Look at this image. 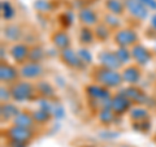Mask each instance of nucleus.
Wrapping results in <instances>:
<instances>
[{
    "label": "nucleus",
    "mask_w": 156,
    "mask_h": 147,
    "mask_svg": "<svg viewBox=\"0 0 156 147\" xmlns=\"http://www.w3.org/2000/svg\"><path fill=\"white\" fill-rule=\"evenodd\" d=\"M91 78L95 83L104 86L107 89H116L124 82L121 73L101 65L94 68V70L91 73Z\"/></svg>",
    "instance_id": "f257e3e1"
},
{
    "label": "nucleus",
    "mask_w": 156,
    "mask_h": 147,
    "mask_svg": "<svg viewBox=\"0 0 156 147\" xmlns=\"http://www.w3.org/2000/svg\"><path fill=\"white\" fill-rule=\"evenodd\" d=\"M35 86H33L27 81H18L12 83L11 86V94L12 99L16 102H26L30 100L35 95Z\"/></svg>",
    "instance_id": "f03ea898"
},
{
    "label": "nucleus",
    "mask_w": 156,
    "mask_h": 147,
    "mask_svg": "<svg viewBox=\"0 0 156 147\" xmlns=\"http://www.w3.org/2000/svg\"><path fill=\"white\" fill-rule=\"evenodd\" d=\"M7 138L11 143H23L27 145L33 139V131L30 129H25L17 125H12L5 130Z\"/></svg>",
    "instance_id": "7ed1b4c3"
},
{
    "label": "nucleus",
    "mask_w": 156,
    "mask_h": 147,
    "mask_svg": "<svg viewBox=\"0 0 156 147\" xmlns=\"http://www.w3.org/2000/svg\"><path fill=\"white\" fill-rule=\"evenodd\" d=\"M115 43L119 47H133L138 43V34L133 29H119L113 37Z\"/></svg>",
    "instance_id": "20e7f679"
},
{
    "label": "nucleus",
    "mask_w": 156,
    "mask_h": 147,
    "mask_svg": "<svg viewBox=\"0 0 156 147\" xmlns=\"http://www.w3.org/2000/svg\"><path fill=\"white\" fill-rule=\"evenodd\" d=\"M58 56H60V60L62 61V64L66 65L68 68H70V69L82 70V69H85V66H86V64L81 60L80 56H78V53L76 51H73L70 47L62 50Z\"/></svg>",
    "instance_id": "39448f33"
},
{
    "label": "nucleus",
    "mask_w": 156,
    "mask_h": 147,
    "mask_svg": "<svg viewBox=\"0 0 156 147\" xmlns=\"http://www.w3.org/2000/svg\"><path fill=\"white\" fill-rule=\"evenodd\" d=\"M131 103L128 96H126L124 92H119V94H115L111 98V109L115 112L116 116H121L124 115L125 112H128L131 107Z\"/></svg>",
    "instance_id": "423d86ee"
},
{
    "label": "nucleus",
    "mask_w": 156,
    "mask_h": 147,
    "mask_svg": "<svg viewBox=\"0 0 156 147\" xmlns=\"http://www.w3.org/2000/svg\"><path fill=\"white\" fill-rule=\"evenodd\" d=\"M130 52L131 59L136 63V65H147L152 60V52L140 43H136L133 47H130Z\"/></svg>",
    "instance_id": "0eeeda50"
},
{
    "label": "nucleus",
    "mask_w": 156,
    "mask_h": 147,
    "mask_svg": "<svg viewBox=\"0 0 156 147\" xmlns=\"http://www.w3.org/2000/svg\"><path fill=\"white\" fill-rule=\"evenodd\" d=\"M124 3H125V9L134 18L142 21V20H146L148 17V9L139 0H124Z\"/></svg>",
    "instance_id": "6e6552de"
},
{
    "label": "nucleus",
    "mask_w": 156,
    "mask_h": 147,
    "mask_svg": "<svg viewBox=\"0 0 156 147\" xmlns=\"http://www.w3.org/2000/svg\"><path fill=\"white\" fill-rule=\"evenodd\" d=\"M20 74H21V77L26 78V80H38L43 74V66L41 65V63L27 61L21 65Z\"/></svg>",
    "instance_id": "1a4fd4ad"
},
{
    "label": "nucleus",
    "mask_w": 156,
    "mask_h": 147,
    "mask_svg": "<svg viewBox=\"0 0 156 147\" xmlns=\"http://www.w3.org/2000/svg\"><path fill=\"white\" fill-rule=\"evenodd\" d=\"M85 92L89 100H104L111 98V92L109 89L98 85V83H92V85H89L85 87Z\"/></svg>",
    "instance_id": "9d476101"
},
{
    "label": "nucleus",
    "mask_w": 156,
    "mask_h": 147,
    "mask_svg": "<svg viewBox=\"0 0 156 147\" xmlns=\"http://www.w3.org/2000/svg\"><path fill=\"white\" fill-rule=\"evenodd\" d=\"M98 61L101 66H105V68H109V69H115L117 70L119 68H121V61L119 60L116 52H112V51H101L98 53Z\"/></svg>",
    "instance_id": "9b49d317"
},
{
    "label": "nucleus",
    "mask_w": 156,
    "mask_h": 147,
    "mask_svg": "<svg viewBox=\"0 0 156 147\" xmlns=\"http://www.w3.org/2000/svg\"><path fill=\"white\" fill-rule=\"evenodd\" d=\"M29 53H30V48L23 43H16L11 48V56L17 64L22 65L25 64L26 60H29Z\"/></svg>",
    "instance_id": "f8f14e48"
},
{
    "label": "nucleus",
    "mask_w": 156,
    "mask_h": 147,
    "mask_svg": "<svg viewBox=\"0 0 156 147\" xmlns=\"http://www.w3.org/2000/svg\"><path fill=\"white\" fill-rule=\"evenodd\" d=\"M122 92L128 96V99L133 104H143L147 100V94L142 89L136 87L135 85H129V87H126Z\"/></svg>",
    "instance_id": "ddd939ff"
},
{
    "label": "nucleus",
    "mask_w": 156,
    "mask_h": 147,
    "mask_svg": "<svg viewBox=\"0 0 156 147\" xmlns=\"http://www.w3.org/2000/svg\"><path fill=\"white\" fill-rule=\"evenodd\" d=\"M20 72L13 65H9L7 63H2L0 65V80L3 83H14L17 81Z\"/></svg>",
    "instance_id": "4468645a"
},
{
    "label": "nucleus",
    "mask_w": 156,
    "mask_h": 147,
    "mask_svg": "<svg viewBox=\"0 0 156 147\" xmlns=\"http://www.w3.org/2000/svg\"><path fill=\"white\" fill-rule=\"evenodd\" d=\"M121 76H122L124 82L129 83V85H135L142 77V72H140L139 65H129L121 72Z\"/></svg>",
    "instance_id": "2eb2a0df"
},
{
    "label": "nucleus",
    "mask_w": 156,
    "mask_h": 147,
    "mask_svg": "<svg viewBox=\"0 0 156 147\" xmlns=\"http://www.w3.org/2000/svg\"><path fill=\"white\" fill-rule=\"evenodd\" d=\"M78 18H80V22L83 26H94L98 23V21H99L96 12L92 8H89V7L80 9V12H78Z\"/></svg>",
    "instance_id": "dca6fc26"
},
{
    "label": "nucleus",
    "mask_w": 156,
    "mask_h": 147,
    "mask_svg": "<svg viewBox=\"0 0 156 147\" xmlns=\"http://www.w3.org/2000/svg\"><path fill=\"white\" fill-rule=\"evenodd\" d=\"M51 42L57 50H65L70 47V37L64 30H57L51 35Z\"/></svg>",
    "instance_id": "f3484780"
},
{
    "label": "nucleus",
    "mask_w": 156,
    "mask_h": 147,
    "mask_svg": "<svg viewBox=\"0 0 156 147\" xmlns=\"http://www.w3.org/2000/svg\"><path fill=\"white\" fill-rule=\"evenodd\" d=\"M12 122H13V125L21 126V128H25V129H30V130L34 128V125L37 124L33 117V113H29V112H20L12 120Z\"/></svg>",
    "instance_id": "a211bd4d"
},
{
    "label": "nucleus",
    "mask_w": 156,
    "mask_h": 147,
    "mask_svg": "<svg viewBox=\"0 0 156 147\" xmlns=\"http://www.w3.org/2000/svg\"><path fill=\"white\" fill-rule=\"evenodd\" d=\"M105 9L112 14L116 16H121L126 9H125V3L122 0H105L104 2Z\"/></svg>",
    "instance_id": "6ab92c4d"
},
{
    "label": "nucleus",
    "mask_w": 156,
    "mask_h": 147,
    "mask_svg": "<svg viewBox=\"0 0 156 147\" xmlns=\"http://www.w3.org/2000/svg\"><path fill=\"white\" fill-rule=\"evenodd\" d=\"M35 90L42 98H47V99H51V98L55 96V89L51 85L50 82L46 81H41L35 85Z\"/></svg>",
    "instance_id": "aec40b11"
},
{
    "label": "nucleus",
    "mask_w": 156,
    "mask_h": 147,
    "mask_svg": "<svg viewBox=\"0 0 156 147\" xmlns=\"http://www.w3.org/2000/svg\"><path fill=\"white\" fill-rule=\"evenodd\" d=\"M3 34L8 41H12V42H17L22 37L21 29H20L17 25H14V23H8V25L4 27Z\"/></svg>",
    "instance_id": "412c9836"
},
{
    "label": "nucleus",
    "mask_w": 156,
    "mask_h": 147,
    "mask_svg": "<svg viewBox=\"0 0 156 147\" xmlns=\"http://www.w3.org/2000/svg\"><path fill=\"white\" fill-rule=\"evenodd\" d=\"M78 39H80L81 45L90 46L94 43L95 33H94V30H91L90 26H82L80 30V34H78Z\"/></svg>",
    "instance_id": "4be33fe9"
},
{
    "label": "nucleus",
    "mask_w": 156,
    "mask_h": 147,
    "mask_svg": "<svg viewBox=\"0 0 156 147\" xmlns=\"http://www.w3.org/2000/svg\"><path fill=\"white\" fill-rule=\"evenodd\" d=\"M129 119L133 122H142V121H147L150 119V113L146 108L142 107H135V108L130 109L129 112Z\"/></svg>",
    "instance_id": "5701e85b"
},
{
    "label": "nucleus",
    "mask_w": 156,
    "mask_h": 147,
    "mask_svg": "<svg viewBox=\"0 0 156 147\" xmlns=\"http://www.w3.org/2000/svg\"><path fill=\"white\" fill-rule=\"evenodd\" d=\"M0 111H2V119L3 120H13L16 117L20 111L14 104H11V103H3L2 107H0Z\"/></svg>",
    "instance_id": "b1692460"
},
{
    "label": "nucleus",
    "mask_w": 156,
    "mask_h": 147,
    "mask_svg": "<svg viewBox=\"0 0 156 147\" xmlns=\"http://www.w3.org/2000/svg\"><path fill=\"white\" fill-rule=\"evenodd\" d=\"M116 113L111 108H103L98 112V120H99L100 124L103 125H109L115 121Z\"/></svg>",
    "instance_id": "393cba45"
},
{
    "label": "nucleus",
    "mask_w": 156,
    "mask_h": 147,
    "mask_svg": "<svg viewBox=\"0 0 156 147\" xmlns=\"http://www.w3.org/2000/svg\"><path fill=\"white\" fill-rule=\"evenodd\" d=\"M51 116H52L51 112L44 111V109H42V108H38V109H35V111L33 112L34 120H35V122H37V124H39V125L47 124V122L51 120Z\"/></svg>",
    "instance_id": "a878e982"
},
{
    "label": "nucleus",
    "mask_w": 156,
    "mask_h": 147,
    "mask_svg": "<svg viewBox=\"0 0 156 147\" xmlns=\"http://www.w3.org/2000/svg\"><path fill=\"white\" fill-rule=\"evenodd\" d=\"M94 33H95V38H98V39H99V41H101V42H104V41H107V39L109 38V35H111V27L107 26L104 22H103V23H99V25L96 23V27H95Z\"/></svg>",
    "instance_id": "bb28decb"
},
{
    "label": "nucleus",
    "mask_w": 156,
    "mask_h": 147,
    "mask_svg": "<svg viewBox=\"0 0 156 147\" xmlns=\"http://www.w3.org/2000/svg\"><path fill=\"white\" fill-rule=\"evenodd\" d=\"M14 14H16V12H14V8L11 4V2H9V0H3L2 2V16H3V18L9 21V20H12L14 17Z\"/></svg>",
    "instance_id": "cd10ccee"
},
{
    "label": "nucleus",
    "mask_w": 156,
    "mask_h": 147,
    "mask_svg": "<svg viewBox=\"0 0 156 147\" xmlns=\"http://www.w3.org/2000/svg\"><path fill=\"white\" fill-rule=\"evenodd\" d=\"M34 8L39 13H48L53 9V4L51 0H35L34 2Z\"/></svg>",
    "instance_id": "c85d7f7f"
},
{
    "label": "nucleus",
    "mask_w": 156,
    "mask_h": 147,
    "mask_svg": "<svg viewBox=\"0 0 156 147\" xmlns=\"http://www.w3.org/2000/svg\"><path fill=\"white\" fill-rule=\"evenodd\" d=\"M44 59V51L41 47H33L30 48V53H29V61L33 63H41Z\"/></svg>",
    "instance_id": "c756f323"
},
{
    "label": "nucleus",
    "mask_w": 156,
    "mask_h": 147,
    "mask_svg": "<svg viewBox=\"0 0 156 147\" xmlns=\"http://www.w3.org/2000/svg\"><path fill=\"white\" fill-rule=\"evenodd\" d=\"M104 23L107 26H109L111 29H119L121 26V21L119 16H116V14H112V13H107L104 16Z\"/></svg>",
    "instance_id": "7c9ffc66"
},
{
    "label": "nucleus",
    "mask_w": 156,
    "mask_h": 147,
    "mask_svg": "<svg viewBox=\"0 0 156 147\" xmlns=\"http://www.w3.org/2000/svg\"><path fill=\"white\" fill-rule=\"evenodd\" d=\"M116 55L119 57V60L121 61V64H128L131 59V52L126 47H119L116 51Z\"/></svg>",
    "instance_id": "2f4dec72"
},
{
    "label": "nucleus",
    "mask_w": 156,
    "mask_h": 147,
    "mask_svg": "<svg viewBox=\"0 0 156 147\" xmlns=\"http://www.w3.org/2000/svg\"><path fill=\"white\" fill-rule=\"evenodd\" d=\"M78 56H80V59L82 61L85 63L86 65H89L92 63V56H91V52L89 51V48H81V50H78Z\"/></svg>",
    "instance_id": "473e14b6"
},
{
    "label": "nucleus",
    "mask_w": 156,
    "mask_h": 147,
    "mask_svg": "<svg viewBox=\"0 0 156 147\" xmlns=\"http://www.w3.org/2000/svg\"><path fill=\"white\" fill-rule=\"evenodd\" d=\"M58 20H60V23L64 27H69L72 25V22H73V17H72V13L70 12H65V13L60 14Z\"/></svg>",
    "instance_id": "72a5a7b5"
},
{
    "label": "nucleus",
    "mask_w": 156,
    "mask_h": 147,
    "mask_svg": "<svg viewBox=\"0 0 156 147\" xmlns=\"http://www.w3.org/2000/svg\"><path fill=\"white\" fill-rule=\"evenodd\" d=\"M65 115V111L62 108L61 104H53V109H52V116H55L56 119H62Z\"/></svg>",
    "instance_id": "f704fd0d"
},
{
    "label": "nucleus",
    "mask_w": 156,
    "mask_h": 147,
    "mask_svg": "<svg viewBox=\"0 0 156 147\" xmlns=\"http://www.w3.org/2000/svg\"><path fill=\"white\" fill-rule=\"evenodd\" d=\"M0 99H2V103H8L9 99L12 98V94H11V89H5L4 86H2V89H0Z\"/></svg>",
    "instance_id": "c9c22d12"
},
{
    "label": "nucleus",
    "mask_w": 156,
    "mask_h": 147,
    "mask_svg": "<svg viewBox=\"0 0 156 147\" xmlns=\"http://www.w3.org/2000/svg\"><path fill=\"white\" fill-rule=\"evenodd\" d=\"M148 11H156V0H139Z\"/></svg>",
    "instance_id": "e433bc0d"
},
{
    "label": "nucleus",
    "mask_w": 156,
    "mask_h": 147,
    "mask_svg": "<svg viewBox=\"0 0 156 147\" xmlns=\"http://www.w3.org/2000/svg\"><path fill=\"white\" fill-rule=\"evenodd\" d=\"M151 26H152V29L156 31V13L154 14L152 17H151Z\"/></svg>",
    "instance_id": "4c0bfd02"
},
{
    "label": "nucleus",
    "mask_w": 156,
    "mask_h": 147,
    "mask_svg": "<svg viewBox=\"0 0 156 147\" xmlns=\"http://www.w3.org/2000/svg\"><path fill=\"white\" fill-rule=\"evenodd\" d=\"M11 147H26V145H23V143H12Z\"/></svg>",
    "instance_id": "58836bf2"
},
{
    "label": "nucleus",
    "mask_w": 156,
    "mask_h": 147,
    "mask_svg": "<svg viewBox=\"0 0 156 147\" xmlns=\"http://www.w3.org/2000/svg\"><path fill=\"white\" fill-rule=\"evenodd\" d=\"M2 60H4V47L2 46Z\"/></svg>",
    "instance_id": "ea45409f"
},
{
    "label": "nucleus",
    "mask_w": 156,
    "mask_h": 147,
    "mask_svg": "<svg viewBox=\"0 0 156 147\" xmlns=\"http://www.w3.org/2000/svg\"><path fill=\"white\" fill-rule=\"evenodd\" d=\"M81 147H94V146H91V145H83V146H81Z\"/></svg>",
    "instance_id": "a19ab883"
},
{
    "label": "nucleus",
    "mask_w": 156,
    "mask_h": 147,
    "mask_svg": "<svg viewBox=\"0 0 156 147\" xmlns=\"http://www.w3.org/2000/svg\"><path fill=\"white\" fill-rule=\"evenodd\" d=\"M154 141H155V143H156V135L154 137Z\"/></svg>",
    "instance_id": "79ce46f5"
},
{
    "label": "nucleus",
    "mask_w": 156,
    "mask_h": 147,
    "mask_svg": "<svg viewBox=\"0 0 156 147\" xmlns=\"http://www.w3.org/2000/svg\"><path fill=\"white\" fill-rule=\"evenodd\" d=\"M155 50H156V46H155Z\"/></svg>",
    "instance_id": "37998d69"
}]
</instances>
